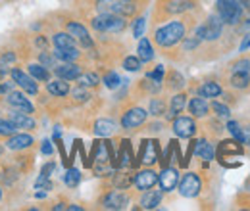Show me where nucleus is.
<instances>
[{
	"mask_svg": "<svg viewBox=\"0 0 250 211\" xmlns=\"http://www.w3.org/2000/svg\"><path fill=\"white\" fill-rule=\"evenodd\" d=\"M185 35V25L181 21H171L156 31V42L160 46H173Z\"/></svg>",
	"mask_w": 250,
	"mask_h": 211,
	"instance_id": "nucleus-1",
	"label": "nucleus"
},
{
	"mask_svg": "<svg viewBox=\"0 0 250 211\" xmlns=\"http://www.w3.org/2000/svg\"><path fill=\"white\" fill-rule=\"evenodd\" d=\"M93 27L102 33H122L125 29L124 16H116V14H102L93 19Z\"/></svg>",
	"mask_w": 250,
	"mask_h": 211,
	"instance_id": "nucleus-2",
	"label": "nucleus"
},
{
	"mask_svg": "<svg viewBox=\"0 0 250 211\" xmlns=\"http://www.w3.org/2000/svg\"><path fill=\"white\" fill-rule=\"evenodd\" d=\"M218 16L225 21V23H239L241 16H243V6L237 0H218Z\"/></svg>",
	"mask_w": 250,
	"mask_h": 211,
	"instance_id": "nucleus-3",
	"label": "nucleus"
},
{
	"mask_svg": "<svg viewBox=\"0 0 250 211\" xmlns=\"http://www.w3.org/2000/svg\"><path fill=\"white\" fill-rule=\"evenodd\" d=\"M96 8L100 14H116V16H133L135 6L127 4V0H98Z\"/></svg>",
	"mask_w": 250,
	"mask_h": 211,
	"instance_id": "nucleus-4",
	"label": "nucleus"
},
{
	"mask_svg": "<svg viewBox=\"0 0 250 211\" xmlns=\"http://www.w3.org/2000/svg\"><path fill=\"white\" fill-rule=\"evenodd\" d=\"M179 192L185 198H194L200 192V179L196 173H187L179 182Z\"/></svg>",
	"mask_w": 250,
	"mask_h": 211,
	"instance_id": "nucleus-5",
	"label": "nucleus"
},
{
	"mask_svg": "<svg viewBox=\"0 0 250 211\" xmlns=\"http://www.w3.org/2000/svg\"><path fill=\"white\" fill-rule=\"evenodd\" d=\"M158 182H160V188H162L164 192L173 190V188L179 184V173H177V169L164 167V171H162L160 177H158Z\"/></svg>",
	"mask_w": 250,
	"mask_h": 211,
	"instance_id": "nucleus-6",
	"label": "nucleus"
},
{
	"mask_svg": "<svg viewBox=\"0 0 250 211\" xmlns=\"http://www.w3.org/2000/svg\"><path fill=\"white\" fill-rule=\"evenodd\" d=\"M146 121V112L141 110V108H133L129 112H125L124 117H122V125L125 129H135L139 125H143Z\"/></svg>",
	"mask_w": 250,
	"mask_h": 211,
	"instance_id": "nucleus-7",
	"label": "nucleus"
},
{
	"mask_svg": "<svg viewBox=\"0 0 250 211\" xmlns=\"http://www.w3.org/2000/svg\"><path fill=\"white\" fill-rule=\"evenodd\" d=\"M158 182V175L152 169H145V171H139L133 179V184L139 188V190H150L154 184Z\"/></svg>",
	"mask_w": 250,
	"mask_h": 211,
	"instance_id": "nucleus-8",
	"label": "nucleus"
},
{
	"mask_svg": "<svg viewBox=\"0 0 250 211\" xmlns=\"http://www.w3.org/2000/svg\"><path fill=\"white\" fill-rule=\"evenodd\" d=\"M12 79L21 87V91L29 92V94H37L39 92V87H37L35 79L29 77V75H25L21 69H12Z\"/></svg>",
	"mask_w": 250,
	"mask_h": 211,
	"instance_id": "nucleus-9",
	"label": "nucleus"
},
{
	"mask_svg": "<svg viewBox=\"0 0 250 211\" xmlns=\"http://www.w3.org/2000/svg\"><path fill=\"white\" fill-rule=\"evenodd\" d=\"M196 131V125L190 117H177L173 121V133L181 138H190Z\"/></svg>",
	"mask_w": 250,
	"mask_h": 211,
	"instance_id": "nucleus-10",
	"label": "nucleus"
},
{
	"mask_svg": "<svg viewBox=\"0 0 250 211\" xmlns=\"http://www.w3.org/2000/svg\"><path fill=\"white\" fill-rule=\"evenodd\" d=\"M8 102H10V106L16 108L18 112L33 114V104L21 94V92H10V94H8Z\"/></svg>",
	"mask_w": 250,
	"mask_h": 211,
	"instance_id": "nucleus-11",
	"label": "nucleus"
},
{
	"mask_svg": "<svg viewBox=\"0 0 250 211\" xmlns=\"http://www.w3.org/2000/svg\"><path fill=\"white\" fill-rule=\"evenodd\" d=\"M56 75L63 81H73V79L81 77V67L77 63H73V61H67V63L56 67Z\"/></svg>",
	"mask_w": 250,
	"mask_h": 211,
	"instance_id": "nucleus-12",
	"label": "nucleus"
},
{
	"mask_svg": "<svg viewBox=\"0 0 250 211\" xmlns=\"http://www.w3.org/2000/svg\"><path fill=\"white\" fill-rule=\"evenodd\" d=\"M127 196H125L124 192H118V190H114V192H110V194H106V198H104V208L106 210H124L125 206H127Z\"/></svg>",
	"mask_w": 250,
	"mask_h": 211,
	"instance_id": "nucleus-13",
	"label": "nucleus"
},
{
	"mask_svg": "<svg viewBox=\"0 0 250 211\" xmlns=\"http://www.w3.org/2000/svg\"><path fill=\"white\" fill-rule=\"evenodd\" d=\"M67 33H69L71 37H77L85 48H91V46H93V40H91V37H89V31L85 29L81 23H75V21H73V23H67Z\"/></svg>",
	"mask_w": 250,
	"mask_h": 211,
	"instance_id": "nucleus-14",
	"label": "nucleus"
},
{
	"mask_svg": "<svg viewBox=\"0 0 250 211\" xmlns=\"http://www.w3.org/2000/svg\"><path fill=\"white\" fill-rule=\"evenodd\" d=\"M221 27H223V19H221L219 16H210L208 23L204 25V29H206L204 38H208V40H216L219 35H221Z\"/></svg>",
	"mask_w": 250,
	"mask_h": 211,
	"instance_id": "nucleus-15",
	"label": "nucleus"
},
{
	"mask_svg": "<svg viewBox=\"0 0 250 211\" xmlns=\"http://www.w3.org/2000/svg\"><path fill=\"white\" fill-rule=\"evenodd\" d=\"M33 144V138L29 134H12L10 140L6 142V146L10 150H23V148H29Z\"/></svg>",
	"mask_w": 250,
	"mask_h": 211,
	"instance_id": "nucleus-16",
	"label": "nucleus"
},
{
	"mask_svg": "<svg viewBox=\"0 0 250 211\" xmlns=\"http://www.w3.org/2000/svg\"><path fill=\"white\" fill-rule=\"evenodd\" d=\"M160 202H162V192H160V190H150V192H146V194L143 196L141 208H143V210H154V208L160 206Z\"/></svg>",
	"mask_w": 250,
	"mask_h": 211,
	"instance_id": "nucleus-17",
	"label": "nucleus"
},
{
	"mask_svg": "<svg viewBox=\"0 0 250 211\" xmlns=\"http://www.w3.org/2000/svg\"><path fill=\"white\" fill-rule=\"evenodd\" d=\"M10 121H12V123H14L18 129H27V131L35 129V121H33L27 114H23V112L12 114V115H10Z\"/></svg>",
	"mask_w": 250,
	"mask_h": 211,
	"instance_id": "nucleus-18",
	"label": "nucleus"
},
{
	"mask_svg": "<svg viewBox=\"0 0 250 211\" xmlns=\"http://www.w3.org/2000/svg\"><path fill=\"white\" fill-rule=\"evenodd\" d=\"M243 153V148L237 144V142H233V140H223L221 144H219V157L223 159L225 155L229 157V155H241Z\"/></svg>",
	"mask_w": 250,
	"mask_h": 211,
	"instance_id": "nucleus-19",
	"label": "nucleus"
},
{
	"mask_svg": "<svg viewBox=\"0 0 250 211\" xmlns=\"http://www.w3.org/2000/svg\"><path fill=\"white\" fill-rule=\"evenodd\" d=\"M116 131V123L110 119H98L94 123V133L98 136H110Z\"/></svg>",
	"mask_w": 250,
	"mask_h": 211,
	"instance_id": "nucleus-20",
	"label": "nucleus"
},
{
	"mask_svg": "<svg viewBox=\"0 0 250 211\" xmlns=\"http://www.w3.org/2000/svg\"><path fill=\"white\" fill-rule=\"evenodd\" d=\"M188 112L194 115V117H204L208 114V104L202 100V98H192L190 104H188Z\"/></svg>",
	"mask_w": 250,
	"mask_h": 211,
	"instance_id": "nucleus-21",
	"label": "nucleus"
},
{
	"mask_svg": "<svg viewBox=\"0 0 250 211\" xmlns=\"http://www.w3.org/2000/svg\"><path fill=\"white\" fill-rule=\"evenodd\" d=\"M194 150H196V155H198V157H202V159H206V161H212V159H214V148H212V144H208L206 140L196 142V144H194Z\"/></svg>",
	"mask_w": 250,
	"mask_h": 211,
	"instance_id": "nucleus-22",
	"label": "nucleus"
},
{
	"mask_svg": "<svg viewBox=\"0 0 250 211\" xmlns=\"http://www.w3.org/2000/svg\"><path fill=\"white\" fill-rule=\"evenodd\" d=\"M154 58V50H152V44L148 38H143L139 42V60L141 61H150Z\"/></svg>",
	"mask_w": 250,
	"mask_h": 211,
	"instance_id": "nucleus-23",
	"label": "nucleus"
},
{
	"mask_svg": "<svg viewBox=\"0 0 250 211\" xmlns=\"http://www.w3.org/2000/svg\"><path fill=\"white\" fill-rule=\"evenodd\" d=\"M46 89H48L50 94H54V96H65L69 92V85L63 79H58V81H50Z\"/></svg>",
	"mask_w": 250,
	"mask_h": 211,
	"instance_id": "nucleus-24",
	"label": "nucleus"
},
{
	"mask_svg": "<svg viewBox=\"0 0 250 211\" xmlns=\"http://www.w3.org/2000/svg\"><path fill=\"white\" fill-rule=\"evenodd\" d=\"M54 46L56 48H75V40L69 33H58V35H54Z\"/></svg>",
	"mask_w": 250,
	"mask_h": 211,
	"instance_id": "nucleus-25",
	"label": "nucleus"
},
{
	"mask_svg": "<svg viewBox=\"0 0 250 211\" xmlns=\"http://www.w3.org/2000/svg\"><path fill=\"white\" fill-rule=\"evenodd\" d=\"M183 108H185V94H177V96H173V98H171V108H169L167 117H169V119L175 117L177 114L183 112Z\"/></svg>",
	"mask_w": 250,
	"mask_h": 211,
	"instance_id": "nucleus-26",
	"label": "nucleus"
},
{
	"mask_svg": "<svg viewBox=\"0 0 250 211\" xmlns=\"http://www.w3.org/2000/svg\"><path fill=\"white\" fill-rule=\"evenodd\" d=\"M231 85H233L235 89H247L250 85V73H247V71H237V73H233Z\"/></svg>",
	"mask_w": 250,
	"mask_h": 211,
	"instance_id": "nucleus-27",
	"label": "nucleus"
},
{
	"mask_svg": "<svg viewBox=\"0 0 250 211\" xmlns=\"http://www.w3.org/2000/svg\"><path fill=\"white\" fill-rule=\"evenodd\" d=\"M54 58L63 60V61H75L77 58H79V52H77L75 48H56Z\"/></svg>",
	"mask_w": 250,
	"mask_h": 211,
	"instance_id": "nucleus-28",
	"label": "nucleus"
},
{
	"mask_svg": "<svg viewBox=\"0 0 250 211\" xmlns=\"http://www.w3.org/2000/svg\"><path fill=\"white\" fill-rule=\"evenodd\" d=\"M29 73H31L33 79H37V81H48V79H50L48 71H46L42 65H39V63H31V65H29Z\"/></svg>",
	"mask_w": 250,
	"mask_h": 211,
	"instance_id": "nucleus-29",
	"label": "nucleus"
},
{
	"mask_svg": "<svg viewBox=\"0 0 250 211\" xmlns=\"http://www.w3.org/2000/svg\"><path fill=\"white\" fill-rule=\"evenodd\" d=\"M200 94L206 96V98H216V96L221 94V89H219L218 83H204L200 87Z\"/></svg>",
	"mask_w": 250,
	"mask_h": 211,
	"instance_id": "nucleus-30",
	"label": "nucleus"
},
{
	"mask_svg": "<svg viewBox=\"0 0 250 211\" xmlns=\"http://www.w3.org/2000/svg\"><path fill=\"white\" fill-rule=\"evenodd\" d=\"M79 181H81V173L77 171V169H67V173L63 175V182L69 186V188H75L77 184H79Z\"/></svg>",
	"mask_w": 250,
	"mask_h": 211,
	"instance_id": "nucleus-31",
	"label": "nucleus"
},
{
	"mask_svg": "<svg viewBox=\"0 0 250 211\" xmlns=\"http://www.w3.org/2000/svg\"><path fill=\"white\" fill-rule=\"evenodd\" d=\"M131 184H133V177H131V175H127V173H120V175L114 179V186H116V188H120V190L129 188Z\"/></svg>",
	"mask_w": 250,
	"mask_h": 211,
	"instance_id": "nucleus-32",
	"label": "nucleus"
},
{
	"mask_svg": "<svg viewBox=\"0 0 250 211\" xmlns=\"http://www.w3.org/2000/svg\"><path fill=\"white\" fill-rule=\"evenodd\" d=\"M18 131V127L10 119H0V134L2 136H12Z\"/></svg>",
	"mask_w": 250,
	"mask_h": 211,
	"instance_id": "nucleus-33",
	"label": "nucleus"
},
{
	"mask_svg": "<svg viewBox=\"0 0 250 211\" xmlns=\"http://www.w3.org/2000/svg\"><path fill=\"white\" fill-rule=\"evenodd\" d=\"M227 129H229V133L239 140V142H245L247 140V136H245V133L241 131V127H239V123H235V121H229L227 123Z\"/></svg>",
	"mask_w": 250,
	"mask_h": 211,
	"instance_id": "nucleus-34",
	"label": "nucleus"
},
{
	"mask_svg": "<svg viewBox=\"0 0 250 211\" xmlns=\"http://www.w3.org/2000/svg\"><path fill=\"white\" fill-rule=\"evenodd\" d=\"M79 85L81 87H96L98 85V75L96 73H85L79 77Z\"/></svg>",
	"mask_w": 250,
	"mask_h": 211,
	"instance_id": "nucleus-35",
	"label": "nucleus"
},
{
	"mask_svg": "<svg viewBox=\"0 0 250 211\" xmlns=\"http://www.w3.org/2000/svg\"><path fill=\"white\" fill-rule=\"evenodd\" d=\"M120 75L118 73H114V71H110V73H106L104 75V85L108 87V89H118L120 87Z\"/></svg>",
	"mask_w": 250,
	"mask_h": 211,
	"instance_id": "nucleus-36",
	"label": "nucleus"
},
{
	"mask_svg": "<svg viewBox=\"0 0 250 211\" xmlns=\"http://www.w3.org/2000/svg\"><path fill=\"white\" fill-rule=\"evenodd\" d=\"M124 67L127 71H139L141 69V60L135 58V56H129V58L124 60Z\"/></svg>",
	"mask_w": 250,
	"mask_h": 211,
	"instance_id": "nucleus-37",
	"label": "nucleus"
},
{
	"mask_svg": "<svg viewBox=\"0 0 250 211\" xmlns=\"http://www.w3.org/2000/svg\"><path fill=\"white\" fill-rule=\"evenodd\" d=\"M164 112H166V104H164L162 100L154 98V100L150 102V114H152V115H162Z\"/></svg>",
	"mask_w": 250,
	"mask_h": 211,
	"instance_id": "nucleus-38",
	"label": "nucleus"
},
{
	"mask_svg": "<svg viewBox=\"0 0 250 211\" xmlns=\"http://www.w3.org/2000/svg\"><path fill=\"white\" fill-rule=\"evenodd\" d=\"M145 27H146V19H145V18H139V19L135 21V25H133V37L141 38L143 33H145Z\"/></svg>",
	"mask_w": 250,
	"mask_h": 211,
	"instance_id": "nucleus-39",
	"label": "nucleus"
},
{
	"mask_svg": "<svg viewBox=\"0 0 250 211\" xmlns=\"http://www.w3.org/2000/svg\"><path fill=\"white\" fill-rule=\"evenodd\" d=\"M190 8V2H185V0H173L171 6H169V12H183V10H188Z\"/></svg>",
	"mask_w": 250,
	"mask_h": 211,
	"instance_id": "nucleus-40",
	"label": "nucleus"
},
{
	"mask_svg": "<svg viewBox=\"0 0 250 211\" xmlns=\"http://www.w3.org/2000/svg\"><path fill=\"white\" fill-rule=\"evenodd\" d=\"M146 79H150V81H154V83H162V79H164V65H158L154 71H150V73L146 75Z\"/></svg>",
	"mask_w": 250,
	"mask_h": 211,
	"instance_id": "nucleus-41",
	"label": "nucleus"
},
{
	"mask_svg": "<svg viewBox=\"0 0 250 211\" xmlns=\"http://www.w3.org/2000/svg\"><path fill=\"white\" fill-rule=\"evenodd\" d=\"M212 108H214V112L218 114L219 117H229V108H227V106H223V104H219V102H214Z\"/></svg>",
	"mask_w": 250,
	"mask_h": 211,
	"instance_id": "nucleus-42",
	"label": "nucleus"
},
{
	"mask_svg": "<svg viewBox=\"0 0 250 211\" xmlns=\"http://www.w3.org/2000/svg\"><path fill=\"white\" fill-rule=\"evenodd\" d=\"M35 188H37V190H41V188L50 190V188H52V182L48 181V177H42V175H41V177L37 179V182H35Z\"/></svg>",
	"mask_w": 250,
	"mask_h": 211,
	"instance_id": "nucleus-43",
	"label": "nucleus"
},
{
	"mask_svg": "<svg viewBox=\"0 0 250 211\" xmlns=\"http://www.w3.org/2000/svg\"><path fill=\"white\" fill-rule=\"evenodd\" d=\"M237 71H247V73H250V60L237 61V63L233 65V73H237Z\"/></svg>",
	"mask_w": 250,
	"mask_h": 211,
	"instance_id": "nucleus-44",
	"label": "nucleus"
},
{
	"mask_svg": "<svg viewBox=\"0 0 250 211\" xmlns=\"http://www.w3.org/2000/svg\"><path fill=\"white\" fill-rule=\"evenodd\" d=\"M198 42H200V38L194 35V38L185 40V50H192V48H196V46H198Z\"/></svg>",
	"mask_w": 250,
	"mask_h": 211,
	"instance_id": "nucleus-45",
	"label": "nucleus"
},
{
	"mask_svg": "<svg viewBox=\"0 0 250 211\" xmlns=\"http://www.w3.org/2000/svg\"><path fill=\"white\" fill-rule=\"evenodd\" d=\"M54 167H56V165H54L52 161H50V163H46V165L42 167V171H41V175H42V177H50V173L54 171Z\"/></svg>",
	"mask_w": 250,
	"mask_h": 211,
	"instance_id": "nucleus-46",
	"label": "nucleus"
},
{
	"mask_svg": "<svg viewBox=\"0 0 250 211\" xmlns=\"http://www.w3.org/2000/svg\"><path fill=\"white\" fill-rule=\"evenodd\" d=\"M52 150H54V148H52L50 140H44V142H42V146H41V152H42L44 155H50V153H52Z\"/></svg>",
	"mask_w": 250,
	"mask_h": 211,
	"instance_id": "nucleus-47",
	"label": "nucleus"
},
{
	"mask_svg": "<svg viewBox=\"0 0 250 211\" xmlns=\"http://www.w3.org/2000/svg\"><path fill=\"white\" fill-rule=\"evenodd\" d=\"M73 96H75V98H77L79 102H85V100L89 98V94H87V92H85V91H81V89H79V91H75V92H73Z\"/></svg>",
	"mask_w": 250,
	"mask_h": 211,
	"instance_id": "nucleus-48",
	"label": "nucleus"
},
{
	"mask_svg": "<svg viewBox=\"0 0 250 211\" xmlns=\"http://www.w3.org/2000/svg\"><path fill=\"white\" fill-rule=\"evenodd\" d=\"M171 81H173V83H171L173 87H179V85H183V79H181L177 73H171Z\"/></svg>",
	"mask_w": 250,
	"mask_h": 211,
	"instance_id": "nucleus-49",
	"label": "nucleus"
},
{
	"mask_svg": "<svg viewBox=\"0 0 250 211\" xmlns=\"http://www.w3.org/2000/svg\"><path fill=\"white\" fill-rule=\"evenodd\" d=\"M41 61H42V63H46V65H52V58H50V56H46V54H42V56H41Z\"/></svg>",
	"mask_w": 250,
	"mask_h": 211,
	"instance_id": "nucleus-50",
	"label": "nucleus"
},
{
	"mask_svg": "<svg viewBox=\"0 0 250 211\" xmlns=\"http://www.w3.org/2000/svg\"><path fill=\"white\" fill-rule=\"evenodd\" d=\"M6 73H8V67H6L4 63H0V79H4V77H6Z\"/></svg>",
	"mask_w": 250,
	"mask_h": 211,
	"instance_id": "nucleus-51",
	"label": "nucleus"
},
{
	"mask_svg": "<svg viewBox=\"0 0 250 211\" xmlns=\"http://www.w3.org/2000/svg\"><path fill=\"white\" fill-rule=\"evenodd\" d=\"M4 92H10V85L6 83V85H0V94H4Z\"/></svg>",
	"mask_w": 250,
	"mask_h": 211,
	"instance_id": "nucleus-52",
	"label": "nucleus"
},
{
	"mask_svg": "<svg viewBox=\"0 0 250 211\" xmlns=\"http://www.w3.org/2000/svg\"><path fill=\"white\" fill-rule=\"evenodd\" d=\"M249 46H250V37H247V40H245V42L241 44V50H247Z\"/></svg>",
	"mask_w": 250,
	"mask_h": 211,
	"instance_id": "nucleus-53",
	"label": "nucleus"
},
{
	"mask_svg": "<svg viewBox=\"0 0 250 211\" xmlns=\"http://www.w3.org/2000/svg\"><path fill=\"white\" fill-rule=\"evenodd\" d=\"M67 210H71V211H81L83 208H81V206H67Z\"/></svg>",
	"mask_w": 250,
	"mask_h": 211,
	"instance_id": "nucleus-54",
	"label": "nucleus"
},
{
	"mask_svg": "<svg viewBox=\"0 0 250 211\" xmlns=\"http://www.w3.org/2000/svg\"><path fill=\"white\" fill-rule=\"evenodd\" d=\"M60 210H67V206H63V204H58V206H54V211H60Z\"/></svg>",
	"mask_w": 250,
	"mask_h": 211,
	"instance_id": "nucleus-55",
	"label": "nucleus"
},
{
	"mask_svg": "<svg viewBox=\"0 0 250 211\" xmlns=\"http://www.w3.org/2000/svg\"><path fill=\"white\" fill-rule=\"evenodd\" d=\"M12 60H14V54H8V56L4 54V61H12Z\"/></svg>",
	"mask_w": 250,
	"mask_h": 211,
	"instance_id": "nucleus-56",
	"label": "nucleus"
},
{
	"mask_svg": "<svg viewBox=\"0 0 250 211\" xmlns=\"http://www.w3.org/2000/svg\"><path fill=\"white\" fill-rule=\"evenodd\" d=\"M0 153H2V146H0Z\"/></svg>",
	"mask_w": 250,
	"mask_h": 211,
	"instance_id": "nucleus-57",
	"label": "nucleus"
}]
</instances>
